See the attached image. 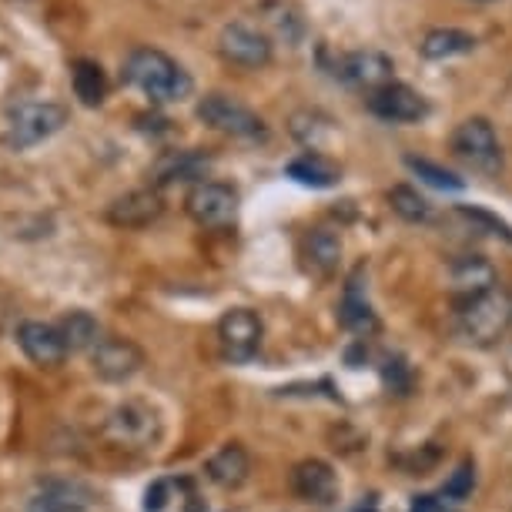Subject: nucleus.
<instances>
[{
    "mask_svg": "<svg viewBox=\"0 0 512 512\" xmlns=\"http://www.w3.org/2000/svg\"><path fill=\"white\" fill-rule=\"evenodd\" d=\"M121 81L131 84V88H138L144 98H151L154 104L185 101L191 94V74L175 61V57H168L164 51H154V47H138V51H131L124 57Z\"/></svg>",
    "mask_w": 512,
    "mask_h": 512,
    "instance_id": "f257e3e1",
    "label": "nucleus"
},
{
    "mask_svg": "<svg viewBox=\"0 0 512 512\" xmlns=\"http://www.w3.org/2000/svg\"><path fill=\"white\" fill-rule=\"evenodd\" d=\"M459 328L469 342L489 345L512 328V292L492 288L459 305Z\"/></svg>",
    "mask_w": 512,
    "mask_h": 512,
    "instance_id": "f03ea898",
    "label": "nucleus"
},
{
    "mask_svg": "<svg viewBox=\"0 0 512 512\" xmlns=\"http://www.w3.org/2000/svg\"><path fill=\"white\" fill-rule=\"evenodd\" d=\"M104 436L118 449L148 452L161 442V415L154 405L141 399L121 402L118 409L108 415V422H104Z\"/></svg>",
    "mask_w": 512,
    "mask_h": 512,
    "instance_id": "7ed1b4c3",
    "label": "nucleus"
},
{
    "mask_svg": "<svg viewBox=\"0 0 512 512\" xmlns=\"http://www.w3.org/2000/svg\"><path fill=\"white\" fill-rule=\"evenodd\" d=\"M67 124V108L54 101H24V104H14L7 111V148L14 151H27L34 144L47 141L51 134H57Z\"/></svg>",
    "mask_w": 512,
    "mask_h": 512,
    "instance_id": "20e7f679",
    "label": "nucleus"
},
{
    "mask_svg": "<svg viewBox=\"0 0 512 512\" xmlns=\"http://www.w3.org/2000/svg\"><path fill=\"white\" fill-rule=\"evenodd\" d=\"M195 114H198V121L208 124V128L231 134V138H241V141H265L268 138L265 121L251 108H245L241 101L228 98V94H218V91L205 94V98L198 101Z\"/></svg>",
    "mask_w": 512,
    "mask_h": 512,
    "instance_id": "39448f33",
    "label": "nucleus"
},
{
    "mask_svg": "<svg viewBox=\"0 0 512 512\" xmlns=\"http://www.w3.org/2000/svg\"><path fill=\"white\" fill-rule=\"evenodd\" d=\"M452 154L466 164V168L479 171V175H496L502 168V148L486 118H469L452 131Z\"/></svg>",
    "mask_w": 512,
    "mask_h": 512,
    "instance_id": "423d86ee",
    "label": "nucleus"
},
{
    "mask_svg": "<svg viewBox=\"0 0 512 512\" xmlns=\"http://www.w3.org/2000/svg\"><path fill=\"white\" fill-rule=\"evenodd\" d=\"M185 211L198 228H228L238 218V191L225 185V181H201V185L188 191Z\"/></svg>",
    "mask_w": 512,
    "mask_h": 512,
    "instance_id": "0eeeda50",
    "label": "nucleus"
},
{
    "mask_svg": "<svg viewBox=\"0 0 512 512\" xmlns=\"http://www.w3.org/2000/svg\"><path fill=\"white\" fill-rule=\"evenodd\" d=\"M262 335H265V325H262V318H258V312H251V308H231L218 322L221 355H225L231 365H245L255 359L258 349H262Z\"/></svg>",
    "mask_w": 512,
    "mask_h": 512,
    "instance_id": "6e6552de",
    "label": "nucleus"
},
{
    "mask_svg": "<svg viewBox=\"0 0 512 512\" xmlns=\"http://www.w3.org/2000/svg\"><path fill=\"white\" fill-rule=\"evenodd\" d=\"M322 64L335 81L349 84V88H362L365 94L392 81V61L379 51L338 54V57H332V61H322Z\"/></svg>",
    "mask_w": 512,
    "mask_h": 512,
    "instance_id": "1a4fd4ad",
    "label": "nucleus"
},
{
    "mask_svg": "<svg viewBox=\"0 0 512 512\" xmlns=\"http://www.w3.org/2000/svg\"><path fill=\"white\" fill-rule=\"evenodd\" d=\"M365 108H369L375 118L389 121V124H415L422 118H429V104L415 88L402 81H389L382 88H375L365 94Z\"/></svg>",
    "mask_w": 512,
    "mask_h": 512,
    "instance_id": "9d476101",
    "label": "nucleus"
},
{
    "mask_svg": "<svg viewBox=\"0 0 512 512\" xmlns=\"http://www.w3.org/2000/svg\"><path fill=\"white\" fill-rule=\"evenodd\" d=\"M218 54L235 67H265L272 61V37L255 24H228L218 34Z\"/></svg>",
    "mask_w": 512,
    "mask_h": 512,
    "instance_id": "9b49d317",
    "label": "nucleus"
},
{
    "mask_svg": "<svg viewBox=\"0 0 512 512\" xmlns=\"http://www.w3.org/2000/svg\"><path fill=\"white\" fill-rule=\"evenodd\" d=\"M91 365H94V375L104 382H128L131 375L141 372L144 352L131 338H101L91 349Z\"/></svg>",
    "mask_w": 512,
    "mask_h": 512,
    "instance_id": "f8f14e48",
    "label": "nucleus"
},
{
    "mask_svg": "<svg viewBox=\"0 0 512 512\" xmlns=\"http://www.w3.org/2000/svg\"><path fill=\"white\" fill-rule=\"evenodd\" d=\"M211 171V154L201 148H185V151H164L158 161L151 164L148 178L154 188L181 185V181H205Z\"/></svg>",
    "mask_w": 512,
    "mask_h": 512,
    "instance_id": "ddd939ff",
    "label": "nucleus"
},
{
    "mask_svg": "<svg viewBox=\"0 0 512 512\" xmlns=\"http://www.w3.org/2000/svg\"><path fill=\"white\" fill-rule=\"evenodd\" d=\"M338 318L342 325L355 335H375L379 332V315L369 302V292H365V268L359 265L345 282L342 292V305H338Z\"/></svg>",
    "mask_w": 512,
    "mask_h": 512,
    "instance_id": "4468645a",
    "label": "nucleus"
},
{
    "mask_svg": "<svg viewBox=\"0 0 512 512\" xmlns=\"http://www.w3.org/2000/svg\"><path fill=\"white\" fill-rule=\"evenodd\" d=\"M17 345L41 369H54V365H61L67 359V345L61 332H57V325L21 322V328H17Z\"/></svg>",
    "mask_w": 512,
    "mask_h": 512,
    "instance_id": "2eb2a0df",
    "label": "nucleus"
},
{
    "mask_svg": "<svg viewBox=\"0 0 512 512\" xmlns=\"http://www.w3.org/2000/svg\"><path fill=\"white\" fill-rule=\"evenodd\" d=\"M164 211V201L154 188L128 191V195L114 198L108 205V218L114 228H148L151 221H158Z\"/></svg>",
    "mask_w": 512,
    "mask_h": 512,
    "instance_id": "dca6fc26",
    "label": "nucleus"
},
{
    "mask_svg": "<svg viewBox=\"0 0 512 512\" xmlns=\"http://www.w3.org/2000/svg\"><path fill=\"white\" fill-rule=\"evenodd\" d=\"M292 492L298 499L325 506L338 496V476L335 469L322 459H305L292 469Z\"/></svg>",
    "mask_w": 512,
    "mask_h": 512,
    "instance_id": "f3484780",
    "label": "nucleus"
},
{
    "mask_svg": "<svg viewBox=\"0 0 512 512\" xmlns=\"http://www.w3.org/2000/svg\"><path fill=\"white\" fill-rule=\"evenodd\" d=\"M205 476L221 489H241L251 476V456L241 442H228L205 462Z\"/></svg>",
    "mask_w": 512,
    "mask_h": 512,
    "instance_id": "a211bd4d",
    "label": "nucleus"
},
{
    "mask_svg": "<svg viewBox=\"0 0 512 512\" xmlns=\"http://www.w3.org/2000/svg\"><path fill=\"white\" fill-rule=\"evenodd\" d=\"M91 492L77 482H44V489L27 502V512H88Z\"/></svg>",
    "mask_w": 512,
    "mask_h": 512,
    "instance_id": "6ab92c4d",
    "label": "nucleus"
},
{
    "mask_svg": "<svg viewBox=\"0 0 512 512\" xmlns=\"http://www.w3.org/2000/svg\"><path fill=\"white\" fill-rule=\"evenodd\" d=\"M285 175L305 188H335L342 181V168L318 151H305L285 164Z\"/></svg>",
    "mask_w": 512,
    "mask_h": 512,
    "instance_id": "aec40b11",
    "label": "nucleus"
},
{
    "mask_svg": "<svg viewBox=\"0 0 512 512\" xmlns=\"http://www.w3.org/2000/svg\"><path fill=\"white\" fill-rule=\"evenodd\" d=\"M71 88L84 108H101L104 98H108V74L91 57H77L71 64Z\"/></svg>",
    "mask_w": 512,
    "mask_h": 512,
    "instance_id": "412c9836",
    "label": "nucleus"
},
{
    "mask_svg": "<svg viewBox=\"0 0 512 512\" xmlns=\"http://www.w3.org/2000/svg\"><path fill=\"white\" fill-rule=\"evenodd\" d=\"M492 288H496V272H492L489 262H482V258H459L452 265V292L462 302H469V298L482 292H492Z\"/></svg>",
    "mask_w": 512,
    "mask_h": 512,
    "instance_id": "4be33fe9",
    "label": "nucleus"
},
{
    "mask_svg": "<svg viewBox=\"0 0 512 512\" xmlns=\"http://www.w3.org/2000/svg\"><path fill=\"white\" fill-rule=\"evenodd\" d=\"M476 44L479 41L469 31H459V27H439V31H429L422 37L419 51H422V57H429V61H449V57L472 54Z\"/></svg>",
    "mask_w": 512,
    "mask_h": 512,
    "instance_id": "5701e85b",
    "label": "nucleus"
},
{
    "mask_svg": "<svg viewBox=\"0 0 512 512\" xmlns=\"http://www.w3.org/2000/svg\"><path fill=\"white\" fill-rule=\"evenodd\" d=\"M305 258L315 275L328 278L338 268V258H342V238L332 228H312L305 235Z\"/></svg>",
    "mask_w": 512,
    "mask_h": 512,
    "instance_id": "b1692460",
    "label": "nucleus"
},
{
    "mask_svg": "<svg viewBox=\"0 0 512 512\" xmlns=\"http://www.w3.org/2000/svg\"><path fill=\"white\" fill-rule=\"evenodd\" d=\"M57 332H61L67 352H88V349H94V345L101 342L98 318H94L91 312H84V308L67 312L61 322H57Z\"/></svg>",
    "mask_w": 512,
    "mask_h": 512,
    "instance_id": "393cba45",
    "label": "nucleus"
},
{
    "mask_svg": "<svg viewBox=\"0 0 512 512\" xmlns=\"http://www.w3.org/2000/svg\"><path fill=\"white\" fill-rule=\"evenodd\" d=\"M389 205H392L395 215L405 218L409 225H419V221H429L432 218V205L415 188H409V185H395L389 191Z\"/></svg>",
    "mask_w": 512,
    "mask_h": 512,
    "instance_id": "a878e982",
    "label": "nucleus"
},
{
    "mask_svg": "<svg viewBox=\"0 0 512 512\" xmlns=\"http://www.w3.org/2000/svg\"><path fill=\"white\" fill-rule=\"evenodd\" d=\"M265 21L272 24V27H275V34H278V37H285L288 44H298V41H302V34H305L302 17H298L288 4H282V0H268V4H265Z\"/></svg>",
    "mask_w": 512,
    "mask_h": 512,
    "instance_id": "bb28decb",
    "label": "nucleus"
},
{
    "mask_svg": "<svg viewBox=\"0 0 512 512\" xmlns=\"http://www.w3.org/2000/svg\"><path fill=\"white\" fill-rule=\"evenodd\" d=\"M405 164H409V171H415L425 185H432V188H442V191H462L466 188V181H462L459 175H452V171L446 168H439V164H432V161H425V158H405Z\"/></svg>",
    "mask_w": 512,
    "mask_h": 512,
    "instance_id": "cd10ccee",
    "label": "nucleus"
},
{
    "mask_svg": "<svg viewBox=\"0 0 512 512\" xmlns=\"http://www.w3.org/2000/svg\"><path fill=\"white\" fill-rule=\"evenodd\" d=\"M472 482H476V469H472V462H462V466L452 472V479L442 486V499L462 502L472 492Z\"/></svg>",
    "mask_w": 512,
    "mask_h": 512,
    "instance_id": "c85d7f7f",
    "label": "nucleus"
},
{
    "mask_svg": "<svg viewBox=\"0 0 512 512\" xmlns=\"http://www.w3.org/2000/svg\"><path fill=\"white\" fill-rule=\"evenodd\" d=\"M171 486H175L171 479L151 482L148 492H144V512H161L164 506H168V502H171Z\"/></svg>",
    "mask_w": 512,
    "mask_h": 512,
    "instance_id": "c756f323",
    "label": "nucleus"
},
{
    "mask_svg": "<svg viewBox=\"0 0 512 512\" xmlns=\"http://www.w3.org/2000/svg\"><path fill=\"white\" fill-rule=\"evenodd\" d=\"M359 512H365V509H359ZM369 512H372V509H369Z\"/></svg>",
    "mask_w": 512,
    "mask_h": 512,
    "instance_id": "7c9ffc66",
    "label": "nucleus"
}]
</instances>
